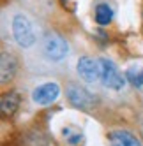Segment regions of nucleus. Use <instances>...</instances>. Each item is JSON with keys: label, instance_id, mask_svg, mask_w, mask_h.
<instances>
[{"label": "nucleus", "instance_id": "nucleus-1", "mask_svg": "<svg viewBox=\"0 0 143 146\" xmlns=\"http://www.w3.org/2000/svg\"><path fill=\"white\" fill-rule=\"evenodd\" d=\"M11 34L14 42L21 49H30L37 42V34L34 23L25 13H16L11 19Z\"/></svg>", "mask_w": 143, "mask_h": 146}, {"label": "nucleus", "instance_id": "nucleus-2", "mask_svg": "<svg viewBox=\"0 0 143 146\" xmlns=\"http://www.w3.org/2000/svg\"><path fill=\"white\" fill-rule=\"evenodd\" d=\"M69 42L58 32H48L41 39V53L48 62H64L69 56Z\"/></svg>", "mask_w": 143, "mask_h": 146}, {"label": "nucleus", "instance_id": "nucleus-3", "mask_svg": "<svg viewBox=\"0 0 143 146\" xmlns=\"http://www.w3.org/2000/svg\"><path fill=\"white\" fill-rule=\"evenodd\" d=\"M99 60H101V83L108 90H113V92L122 90L126 86V78L120 74L118 67L108 58H99Z\"/></svg>", "mask_w": 143, "mask_h": 146}, {"label": "nucleus", "instance_id": "nucleus-4", "mask_svg": "<svg viewBox=\"0 0 143 146\" xmlns=\"http://www.w3.org/2000/svg\"><path fill=\"white\" fill-rule=\"evenodd\" d=\"M76 72L81 81L97 83V81H101V60L88 56V55L80 56L78 64H76Z\"/></svg>", "mask_w": 143, "mask_h": 146}, {"label": "nucleus", "instance_id": "nucleus-5", "mask_svg": "<svg viewBox=\"0 0 143 146\" xmlns=\"http://www.w3.org/2000/svg\"><path fill=\"white\" fill-rule=\"evenodd\" d=\"M65 97H67L71 106L76 108V109H81V111L92 109V106H94V102H96L94 95H92L90 92H87L83 86H80V85H74V83L67 85Z\"/></svg>", "mask_w": 143, "mask_h": 146}, {"label": "nucleus", "instance_id": "nucleus-6", "mask_svg": "<svg viewBox=\"0 0 143 146\" xmlns=\"http://www.w3.org/2000/svg\"><path fill=\"white\" fill-rule=\"evenodd\" d=\"M60 97V85L55 81H48L37 85L32 90V102L35 106H49Z\"/></svg>", "mask_w": 143, "mask_h": 146}, {"label": "nucleus", "instance_id": "nucleus-7", "mask_svg": "<svg viewBox=\"0 0 143 146\" xmlns=\"http://www.w3.org/2000/svg\"><path fill=\"white\" fill-rule=\"evenodd\" d=\"M18 58L14 56V53H11V51H2V55H0V79H2V86L9 85L16 72H18Z\"/></svg>", "mask_w": 143, "mask_h": 146}, {"label": "nucleus", "instance_id": "nucleus-8", "mask_svg": "<svg viewBox=\"0 0 143 146\" xmlns=\"http://www.w3.org/2000/svg\"><path fill=\"white\" fill-rule=\"evenodd\" d=\"M110 146H143L141 141L129 130H111L108 134Z\"/></svg>", "mask_w": 143, "mask_h": 146}, {"label": "nucleus", "instance_id": "nucleus-9", "mask_svg": "<svg viewBox=\"0 0 143 146\" xmlns=\"http://www.w3.org/2000/svg\"><path fill=\"white\" fill-rule=\"evenodd\" d=\"M113 16H115V11L108 2H101L94 7V19L99 27H106L113 21Z\"/></svg>", "mask_w": 143, "mask_h": 146}, {"label": "nucleus", "instance_id": "nucleus-10", "mask_svg": "<svg viewBox=\"0 0 143 146\" xmlns=\"http://www.w3.org/2000/svg\"><path fill=\"white\" fill-rule=\"evenodd\" d=\"M19 102H21V97H19L18 92L5 93V95L2 97V102H0L2 114H4V116H13V114L16 113V109L19 108Z\"/></svg>", "mask_w": 143, "mask_h": 146}, {"label": "nucleus", "instance_id": "nucleus-11", "mask_svg": "<svg viewBox=\"0 0 143 146\" xmlns=\"http://www.w3.org/2000/svg\"><path fill=\"white\" fill-rule=\"evenodd\" d=\"M127 79L132 81V85L136 86H143V69H129L127 70Z\"/></svg>", "mask_w": 143, "mask_h": 146}, {"label": "nucleus", "instance_id": "nucleus-12", "mask_svg": "<svg viewBox=\"0 0 143 146\" xmlns=\"http://www.w3.org/2000/svg\"><path fill=\"white\" fill-rule=\"evenodd\" d=\"M81 137H83L81 134H73V135H69V137H67V144L74 146V144H78V143L81 141Z\"/></svg>", "mask_w": 143, "mask_h": 146}, {"label": "nucleus", "instance_id": "nucleus-13", "mask_svg": "<svg viewBox=\"0 0 143 146\" xmlns=\"http://www.w3.org/2000/svg\"><path fill=\"white\" fill-rule=\"evenodd\" d=\"M141 21H143V11H141Z\"/></svg>", "mask_w": 143, "mask_h": 146}]
</instances>
